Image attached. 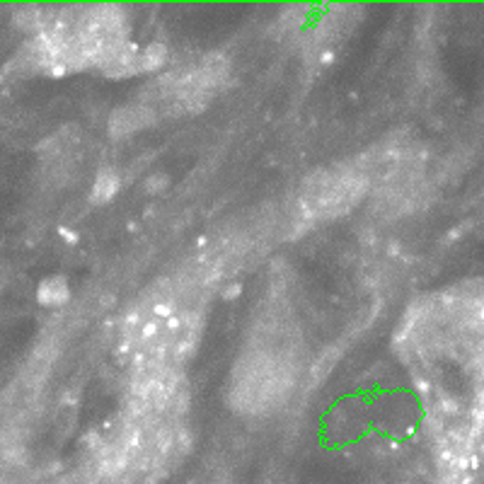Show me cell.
<instances>
[{
    "label": "cell",
    "instance_id": "cell-4",
    "mask_svg": "<svg viewBox=\"0 0 484 484\" xmlns=\"http://www.w3.org/2000/svg\"><path fill=\"white\" fill-rule=\"evenodd\" d=\"M167 61V46L155 41V44H148L143 51L138 54V70H158L160 66H165Z\"/></svg>",
    "mask_w": 484,
    "mask_h": 484
},
{
    "label": "cell",
    "instance_id": "cell-6",
    "mask_svg": "<svg viewBox=\"0 0 484 484\" xmlns=\"http://www.w3.org/2000/svg\"><path fill=\"white\" fill-rule=\"evenodd\" d=\"M163 336V322L155 320V317H150V320H143L141 324V332H138V339L141 341H155Z\"/></svg>",
    "mask_w": 484,
    "mask_h": 484
},
{
    "label": "cell",
    "instance_id": "cell-5",
    "mask_svg": "<svg viewBox=\"0 0 484 484\" xmlns=\"http://www.w3.org/2000/svg\"><path fill=\"white\" fill-rule=\"evenodd\" d=\"M167 187H170V177L165 175V172H153V175L145 177V182H143L145 194H153V197H155V194H160V192H165Z\"/></svg>",
    "mask_w": 484,
    "mask_h": 484
},
{
    "label": "cell",
    "instance_id": "cell-3",
    "mask_svg": "<svg viewBox=\"0 0 484 484\" xmlns=\"http://www.w3.org/2000/svg\"><path fill=\"white\" fill-rule=\"evenodd\" d=\"M121 187V175L114 167H102L97 172L92 182V192H90V202L92 204H107L116 197Z\"/></svg>",
    "mask_w": 484,
    "mask_h": 484
},
{
    "label": "cell",
    "instance_id": "cell-1",
    "mask_svg": "<svg viewBox=\"0 0 484 484\" xmlns=\"http://www.w3.org/2000/svg\"><path fill=\"white\" fill-rule=\"evenodd\" d=\"M155 121L153 107L148 104H138V107H119L116 111H111L109 119V133L111 136H126L133 133L143 126H150Z\"/></svg>",
    "mask_w": 484,
    "mask_h": 484
},
{
    "label": "cell",
    "instance_id": "cell-9",
    "mask_svg": "<svg viewBox=\"0 0 484 484\" xmlns=\"http://www.w3.org/2000/svg\"><path fill=\"white\" fill-rule=\"evenodd\" d=\"M58 233H61V238L68 242V245H75V242H78L80 238H78V233H75L73 228H66V226H61L58 228Z\"/></svg>",
    "mask_w": 484,
    "mask_h": 484
},
{
    "label": "cell",
    "instance_id": "cell-8",
    "mask_svg": "<svg viewBox=\"0 0 484 484\" xmlns=\"http://www.w3.org/2000/svg\"><path fill=\"white\" fill-rule=\"evenodd\" d=\"M223 300H238L242 296V283L240 281H230L226 288L221 291Z\"/></svg>",
    "mask_w": 484,
    "mask_h": 484
},
{
    "label": "cell",
    "instance_id": "cell-7",
    "mask_svg": "<svg viewBox=\"0 0 484 484\" xmlns=\"http://www.w3.org/2000/svg\"><path fill=\"white\" fill-rule=\"evenodd\" d=\"M175 300L172 298H163V300H155V303H153V308H150V315L155 317V320H160V322H165V320H170V317L175 315Z\"/></svg>",
    "mask_w": 484,
    "mask_h": 484
},
{
    "label": "cell",
    "instance_id": "cell-2",
    "mask_svg": "<svg viewBox=\"0 0 484 484\" xmlns=\"http://www.w3.org/2000/svg\"><path fill=\"white\" fill-rule=\"evenodd\" d=\"M68 298H70V288L63 276H49L37 288V300L44 308H61V305L68 303Z\"/></svg>",
    "mask_w": 484,
    "mask_h": 484
}]
</instances>
